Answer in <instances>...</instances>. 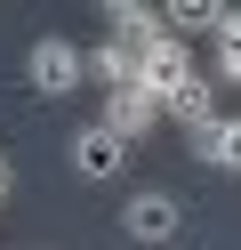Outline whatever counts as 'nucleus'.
<instances>
[{
	"instance_id": "6",
	"label": "nucleus",
	"mask_w": 241,
	"mask_h": 250,
	"mask_svg": "<svg viewBox=\"0 0 241 250\" xmlns=\"http://www.w3.org/2000/svg\"><path fill=\"white\" fill-rule=\"evenodd\" d=\"M89 73L105 81V97H112V89H137L145 81V49H137V41H96V49H89Z\"/></svg>"
},
{
	"instance_id": "13",
	"label": "nucleus",
	"mask_w": 241,
	"mask_h": 250,
	"mask_svg": "<svg viewBox=\"0 0 241 250\" xmlns=\"http://www.w3.org/2000/svg\"><path fill=\"white\" fill-rule=\"evenodd\" d=\"M8 194H16V169H8V162H0V202H8Z\"/></svg>"
},
{
	"instance_id": "8",
	"label": "nucleus",
	"mask_w": 241,
	"mask_h": 250,
	"mask_svg": "<svg viewBox=\"0 0 241 250\" xmlns=\"http://www.w3.org/2000/svg\"><path fill=\"white\" fill-rule=\"evenodd\" d=\"M169 121H185V137L193 129H217V89H209V73H201V81H185V89H177V97H169Z\"/></svg>"
},
{
	"instance_id": "7",
	"label": "nucleus",
	"mask_w": 241,
	"mask_h": 250,
	"mask_svg": "<svg viewBox=\"0 0 241 250\" xmlns=\"http://www.w3.org/2000/svg\"><path fill=\"white\" fill-rule=\"evenodd\" d=\"M105 24H112L121 41H137V49H153V41H169V17H161L153 0H112V8H105Z\"/></svg>"
},
{
	"instance_id": "5",
	"label": "nucleus",
	"mask_w": 241,
	"mask_h": 250,
	"mask_svg": "<svg viewBox=\"0 0 241 250\" xmlns=\"http://www.w3.org/2000/svg\"><path fill=\"white\" fill-rule=\"evenodd\" d=\"M185 81H201V65H193V49H185V41H153V49H145V89H153V97L169 105V97H177Z\"/></svg>"
},
{
	"instance_id": "9",
	"label": "nucleus",
	"mask_w": 241,
	"mask_h": 250,
	"mask_svg": "<svg viewBox=\"0 0 241 250\" xmlns=\"http://www.w3.org/2000/svg\"><path fill=\"white\" fill-rule=\"evenodd\" d=\"M161 17H169V33H225L233 8H225V0H169Z\"/></svg>"
},
{
	"instance_id": "11",
	"label": "nucleus",
	"mask_w": 241,
	"mask_h": 250,
	"mask_svg": "<svg viewBox=\"0 0 241 250\" xmlns=\"http://www.w3.org/2000/svg\"><path fill=\"white\" fill-rule=\"evenodd\" d=\"M217 81L241 89V49H233V41H217Z\"/></svg>"
},
{
	"instance_id": "12",
	"label": "nucleus",
	"mask_w": 241,
	"mask_h": 250,
	"mask_svg": "<svg viewBox=\"0 0 241 250\" xmlns=\"http://www.w3.org/2000/svg\"><path fill=\"white\" fill-rule=\"evenodd\" d=\"M217 129H225V121H217ZM217 129H193V137H185V146H193V162H209V169H217Z\"/></svg>"
},
{
	"instance_id": "2",
	"label": "nucleus",
	"mask_w": 241,
	"mask_h": 250,
	"mask_svg": "<svg viewBox=\"0 0 241 250\" xmlns=\"http://www.w3.org/2000/svg\"><path fill=\"white\" fill-rule=\"evenodd\" d=\"M177 226H185V210H177V194H161V186H145V194L121 202V234H129V242H145V250L177 242Z\"/></svg>"
},
{
	"instance_id": "10",
	"label": "nucleus",
	"mask_w": 241,
	"mask_h": 250,
	"mask_svg": "<svg viewBox=\"0 0 241 250\" xmlns=\"http://www.w3.org/2000/svg\"><path fill=\"white\" fill-rule=\"evenodd\" d=\"M217 169H241V113L217 129Z\"/></svg>"
},
{
	"instance_id": "3",
	"label": "nucleus",
	"mask_w": 241,
	"mask_h": 250,
	"mask_svg": "<svg viewBox=\"0 0 241 250\" xmlns=\"http://www.w3.org/2000/svg\"><path fill=\"white\" fill-rule=\"evenodd\" d=\"M161 113H169V105H161L153 89L137 81V89H112V97H105V113H96V121H105L112 137H129V146H137V137H153V121H161Z\"/></svg>"
},
{
	"instance_id": "1",
	"label": "nucleus",
	"mask_w": 241,
	"mask_h": 250,
	"mask_svg": "<svg viewBox=\"0 0 241 250\" xmlns=\"http://www.w3.org/2000/svg\"><path fill=\"white\" fill-rule=\"evenodd\" d=\"M80 73H89V57H80V41H64V33H40L32 57H24V81L40 89V97H73Z\"/></svg>"
},
{
	"instance_id": "4",
	"label": "nucleus",
	"mask_w": 241,
	"mask_h": 250,
	"mask_svg": "<svg viewBox=\"0 0 241 250\" xmlns=\"http://www.w3.org/2000/svg\"><path fill=\"white\" fill-rule=\"evenodd\" d=\"M121 162H129V137H112L105 121H89V129H73V169H80L89 186L121 178Z\"/></svg>"
}]
</instances>
